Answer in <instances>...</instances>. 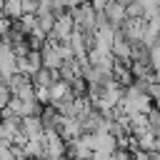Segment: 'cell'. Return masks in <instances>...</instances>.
I'll return each mask as SVG.
<instances>
[{
	"instance_id": "cell-4",
	"label": "cell",
	"mask_w": 160,
	"mask_h": 160,
	"mask_svg": "<svg viewBox=\"0 0 160 160\" xmlns=\"http://www.w3.org/2000/svg\"><path fill=\"white\" fill-rule=\"evenodd\" d=\"M2 12H5V18H10V20H20V18L25 15L22 0H5V2H2Z\"/></svg>"
},
{
	"instance_id": "cell-1",
	"label": "cell",
	"mask_w": 160,
	"mask_h": 160,
	"mask_svg": "<svg viewBox=\"0 0 160 160\" xmlns=\"http://www.w3.org/2000/svg\"><path fill=\"white\" fill-rule=\"evenodd\" d=\"M102 18L108 20V22H112V25H122L125 20H128V8L120 2V0H110L108 2V8L102 10Z\"/></svg>"
},
{
	"instance_id": "cell-3",
	"label": "cell",
	"mask_w": 160,
	"mask_h": 160,
	"mask_svg": "<svg viewBox=\"0 0 160 160\" xmlns=\"http://www.w3.org/2000/svg\"><path fill=\"white\" fill-rule=\"evenodd\" d=\"M40 55H42V68H50V70H60L62 68V55L58 52V48L52 45V42H48L42 50H40Z\"/></svg>"
},
{
	"instance_id": "cell-5",
	"label": "cell",
	"mask_w": 160,
	"mask_h": 160,
	"mask_svg": "<svg viewBox=\"0 0 160 160\" xmlns=\"http://www.w3.org/2000/svg\"><path fill=\"white\" fill-rule=\"evenodd\" d=\"M65 95H70V82H65V80H55V82L50 85V98H52V102L62 100Z\"/></svg>"
},
{
	"instance_id": "cell-2",
	"label": "cell",
	"mask_w": 160,
	"mask_h": 160,
	"mask_svg": "<svg viewBox=\"0 0 160 160\" xmlns=\"http://www.w3.org/2000/svg\"><path fill=\"white\" fill-rule=\"evenodd\" d=\"M20 132H22L28 140H32V138H42V135H45V128H42V120H40V115L22 118V128H20Z\"/></svg>"
},
{
	"instance_id": "cell-7",
	"label": "cell",
	"mask_w": 160,
	"mask_h": 160,
	"mask_svg": "<svg viewBox=\"0 0 160 160\" xmlns=\"http://www.w3.org/2000/svg\"><path fill=\"white\" fill-rule=\"evenodd\" d=\"M0 160H18V158H15V152H12V145L0 142Z\"/></svg>"
},
{
	"instance_id": "cell-6",
	"label": "cell",
	"mask_w": 160,
	"mask_h": 160,
	"mask_svg": "<svg viewBox=\"0 0 160 160\" xmlns=\"http://www.w3.org/2000/svg\"><path fill=\"white\" fill-rule=\"evenodd\" d=\"M128 18H148V15H145V5H142L140 0L130 2V5H128Z\"/></svg>"
}]
</instances>
